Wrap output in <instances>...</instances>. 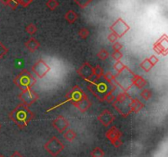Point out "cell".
Listing matches in <instances>:
<instances>
[{
  "mask_svg": "<svg viewBox=\"0 0 168 157\" xmlns=\"http://www.w3.org/2000/svg\"><path fill=\"white\" fill-rule=\"evenodd\" d=\"M92 155H93V157H103V152L100 149H96V150H94L93 151Z\"/></svg>",
  "mask_w": 168,
  "mask_h": 157,
  "instance_id": "obj_2",
  "label": "cell"
},
{
  "mask_svg": "<svg viewBox=\"0 0 168 157\" xmlns=\"http://www.w3.org/2000/svg\"><path fill=\"white\" fill-rule=\"evenodd\" d=\"M0 157H4V156H3V155H0Z\"/></svg>",
  "mask_w": 168,
  "mask_h": 157,
  "instance_id": "obj_6",
  "label": "cell"
},
{
  "mask_svg": "<svg viewBox=\"0 0 168 157\" xmlns=\"http://www.w3.org/2000/svg\"><path fill=\"white\" fill-rule=\"evenodd\" d=\"M45 147L49 153H51L53 155H56L62 150L63 146L58 140L53 139L47 144Z\"/></svg>",
  "mask_w": 168,
  "mask_h": 157,
  "instance_id": "obj_1",
  "label": "cell"
},
{
  "mask_svg": "<svg viewBox=\"0 0 168 157\" xmlns=\"http://www.w3.org/2000/svg\"><path fill=\"white\" fill-rule=\"evenodd\" d=\"M2 48L1 47V45H0V57L2 55Z\"/></svg>",
  "mask_w": 168,
  "mask_h": 157,
  "instance_id": "obj_5",
  "label": "cell"
},
{
  "mask_svg": "<svg viewBox=\"0 0 168 157\" xmlns=\"http://www.w3.org/2000/svg\"><path fill=\"white\" fill-rule=\"evenodd\" d=\"M74 137H75V135L72 133V132H68L67 134H66V139L69 140V141H71V140H73Z\"/></svg>",
  "mask_w": 168,
  "mask_h": 157,
  "instance_id": "obj_3",
  "label": "cell"
},
{
  "mask_svg": "<svg viewBox=\"0 0 168 157\" xmlns=\"http://www.w3.org/2000/svg\"><path fill=\"white\" fill-rule=\"evenodd\" d=\"M12 157H22V155H21L18 152H16V153H14L13 155H12Z\"/></svg>",
  "mask_w": 168,
  "mask_h": 157,
  "instance_id": "obj_4",
  "label": "cell"
}]
</instances>
